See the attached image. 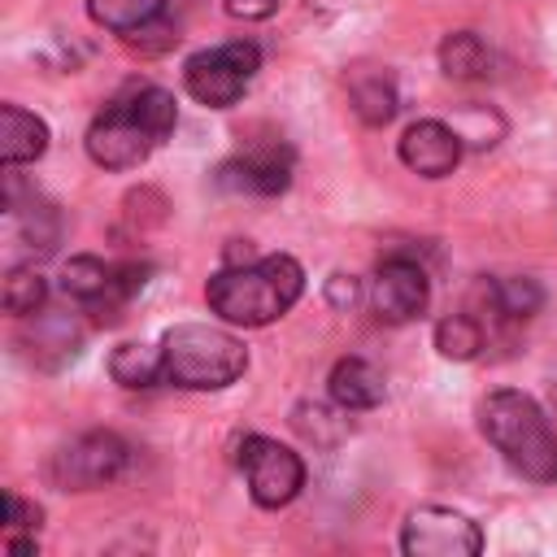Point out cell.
<instances>
[{"label":"cell","instance_id":"obj_1","mask_svg":"<svg viewBox=\"0 0 557 557\" xmlns=\"http://www.w3.org/2000/svg\"><path fill=\"white\" fill-rule=\"evenodd\" d=\"M300 292H305V270L287 252L226 265L205 287L209 309L231 326H270L300 300Z\"/></svg>","mask_w":557,"mask_h":557},{"label":"cell","instance_id":"obj_2","mask_svg":"<svg viewBox=\"0 0 557 557\" xmlns=\"http://www.w3.org/2000/svg\"><path fill=\"white\" fill-rule=\"evenodd\" d=\"M479 426L487 444L531 483H557V435L544 418V409L513 387L492 392L479 405Z\"/></svg>","mask_w":557,"mask_h":557},{"label":"cell","instance_id":"obj_3","mask_svg":"<svg viewBox=\"0 0 557 557\" xmlns=\"http://www.w3.org/2000/svg\"><path fill=\"white\" fill-rule=\"evenodd\" d=\"M165 379L187 392H218L231 387L248 370V348L209 322H178L161 335Z\"/></svg>","mask_w":557,"mask_h":557},{"label":"cell","instance_id":"obj_4","mask_svg":"<svg viewBox=\"0 0 557 557\" xmlns=\"http://www.w3.org/2000/svg\"><path fill=\"white\" fill-rule=\"evenodd\" d=\"M257 70H261L257 44L231 39V44L191 52L187 65H183V83H187V91H191L200 104H209V109H231V104L244 96V87L252 83Z\"/></svg>","mask_w":557,"mask_h":557},{"label":"cell","instance_id":"obj_5","mask_svg":"<svg viewBox=\"0 0 557 557\" xmlns=\"http://www.w3.org/2000/svg\"><path fill=\"white\" fill-rule=\"evenodd\" d=\"M87 157L100 165V170H135L148 161V152L161 144L152 135V126L135 113L131 96L122 91L117 100H109V109L87 126Z\"/></svg>","mask_w":557,"mask_h":557},{"label":"cell","instance_id":"obj_6","mask_svg":"<svg viewBox=\"0 0 557 557\" xmlns=\"http://www.w3.org/2000/svg\"><path fill=\"white\" fill-rule=\"evenodd\" d=\"M239 470L248 479V496L261 509H283L305 487V461H300V453H292L287 444L265 440V435H248L239 444Z\"/></svg>","mask_w":557,"mask_h":557},{"label":"cell","instance_id":"obj_7","mask_svg":"<svg viewBox=\"0 0 557 557\" xmlns=\"http://www.w3.org/2000/svg\"><path fill=\"white\" fill-rule=\"evenodd\" d=\"M479 548V522L448 505H418L400 527V553L409 557H474Z\"/></svg>","mask_w":557,"mask_h":557},{"label":"cell","instance_id":"obj_8","mask_svg":"<svg viewBox=\"0 0 557 557\" xmlns=\"http://www.w3.org/2000/svg\"><path fill=\"white\" fill-rule=\"evenodd\" d=\"M126 457L131 448L113 435V431H87L78 440H70L57 457H52V483L57 487H70V492H87V487H100V483H113L122 470H126Z\"/></svg>","mask_w":557,"mask_h":557},{"label":"cell","instance_id":"obj_9","mask_svg":"<svg viewBox=\"0 0 557 557\" xmlns=\"http://www.w3.org/2000/svg\"><path fill=\"white\" fill-rule=\"evenodd\" d=\"M426 296H431L426 270L409 257H387L370 287V305L383 322H413L426 309Z\"/></svg>","mask_w":557,"mask_h":557},{"label":"cell","instance_id":"obj_10","mask_svg":"<svg viewBox=\"0 0 557 557\" xmlns=\"http://www.w3.org/2000/svg\"><path fill=\"white\" fill-rule=\"evenodd\" d=\"M461 135L453 131V122L440 117H422L400 135V161L422 174V178H444L453 174V165L461 161Z\"/></svg>","mask_w":557,"mask_h":557},{"label":"cell","instance_id":"obj_11","mask_svg":"<svg viewBox=\"0 0 557 557\" xmlns=\"http://www.w3.org/2000/svg\"><path fill=\"white\" fill-rule=\"evenodd\" d=\"M218 183L226 191H248V196H278L292 183V152L283 144L231 157L218 165Z\"/></svg>","mask_w":557,"mask_h":557},{"label":"cell","instance_id":"obj_12","mask_svg":"<svg viewBox=\"0 0 557 557\" xmlns=\"http://www.w3.org/2000/svg\"><path fill=\"white\" fill-rule=\"evenodd\" d=\"M326 392L331 400L344 409V413H361V409H374L383 405V374L379 366H370L366 357H344L331 366V379H326Z\"/></svg>","mask_w":557,"mask_h":557},{"label":"cell","instance_id":"obj_13","mask_svg":"<svg viewBox=\"0 0 557 557\" xmlns=\"http://www.w3.org/2000/svg\"><path fill=\"white\" fill-rule=\"evenodd\" d=\"M44 148H48L44 117H35L22 104H4L0 109V161L4 165H26V161H39Z\"/></svg>","mask_w":557,"mask_h":557},{"label":"cell","instance_id":"obj_14","mask_svg":"<svg viewBox=\"0 0 557 557\" xmlns=\"http://www.w3.org/2000/svg\"><path fill=\"white\" fill-rule=\"evenodd\" d=\"M348 104L366 126H387L396 117V83L383 70H357L348 78Z\"/></svg>","mask_w":557,"mask_h":557},{"label":"cell","instance_id":"obj_15","mask_svg":"<svg viewBox=\"0 0 557 557\" xmlns=\"http://www.w3.org/2000/svg\"><path fill=\"white\" fill-rule=\"evenodd\" d=\"M440 70H444L453 83H474V78H487L492 52H487V44H483L474 30H453V35H444V44H440Z\"/></svg>","mask_w":557,"mask_h":557},{"label":"cell","instance_id":"obj_16","mask_svg":"<svg viewBox=\"0 0 557 557\" xmlns=\"http://www.w3.org/2000/svg\"><path fill=\"white\" fill-rule=\"evenodd\" d=\"M109 374H113V383H122L131 392L135 387H152L157 379H165V352L152 348V344H139V339H126V344L113 348Z\"/></svg>","mask_w":557,"mask_h":557},{"label":"cell","instance_id":"obj_17","mask_svg":"<svg viewBox=\"0 0 557 557\" xmlns=\"http://www.w3.org/2000/svg\"><path fill=\"white\" fill-rule=\"evenodd\" d=\"M61 292L83 300V305H100V300H113V265H104L100 257H70L61 265Z\"/></svg>","mask_w":557,"mask_h":557},{"label":"cell","instance_id":"obj_18","mask_svg":"<svg viewBox=\"0 0 557 557\" xmlns=\"http://www.w3.org/2000/svg\"><path fill=\"white\" fill-rule=\"evenodd\" d=\"M87 13L96 26H104L113 35H131V30L148 26L152 17H161L165 0H87Z\"/></svg>","mask_w":557,"mask_h":557},{"label":"cell","instance_id":"obj_19","mask_svg":"<svg viewBox=\"0 0 557 557\" xmlns=\"http://www.w3.org/2000/svg\"><path fill=\"white\" fill-rule=\"evenodd\" d=\"M487 296H492L496 313L509 318V322L535 318L540 305H544V287H540L535 278H496V283L487 287Z\"/></svg>","mask_w":557,"mask_h":557},{"label":"cell","instance_id":"obj_20","mask_svg":"<svg viewBox=\"0 0 557 557\" xmlns=\"http://www.w3.org/2000/svg\"><path fill=\"white\" fill-rule=\"evenodd\" d=\"M479 348H483V326L474 318H466V313L440 318V326H435V352L440 357L470 361V357H479Z\"/></svg>","mask_w":557,"mask_h":557},{"label":"cell","instance_id":"obj_21","mask_svg":"<svg viewBox=\"0 0 557 557\" xmlns=\"http://www.w3.org/2000/svg\"><path fill=\"white\" fill-rule=\"evenodd\" d=\"M44 296H48V283H44L39 270H26V265L9 270V278H4V309L9 313L30 318V313L44 309Z\"/></svg>","mask_w":557,"mask_h":557},{"label":"cell","instance_id":"obj_22","mask_svg":"<svg viewBox=\"0 0 557 557\" xmlns=\"http://www.w3.org/2000/svg\"><path fill=\"white\" fill-rule=\"evenodd\" d=\"M453 131H457L461 144H470V148H492V144L505 135V122H500V113H492L487 104H466V109H457Z\"/></svg>","mask_w":557,"mask_h":557},{"label":"cell","instance_id":"obj_23","mask_svg":"<svg viewBox=\"0 0 557 557\" xmlns=\"http://www.w3.org/2000/svg\"><path fill=\"white\" fill-rule=\"evenodd\" d=\"M326 422H335V413L322 409V405H300L296 418H292V426H296L305 440H313V444H335V440H344L339 431H326Z\"/></svg>","mask_w":557,"mask_h":557},{"label":"cell","instance_id":"obj_24","mask_svg":"<svg viewBox=\"0 0 557 557\" xmlns=\"http://www.w3.org/2000/svg\"><path fill=\"white\" fill-rule=\"evenodd\" d=\"M4 527H9V531H35V527H39V509L9 492V496H4Z\"/></svg>","mask_w":557,"mask_h":557},{"label":"cell","instance_id":"obj_25","mask_svg":"<svg viewBox=\"0 0 557 557\" xmlns=\"http://www.w3.org/2000/svg\"><path fill=\"white\" fill-rule=\"evenodd\" d=\"M278 9V0H226V13L239 17V22H261Z\"/></svg>","mask_w":557,"mask_h":557},{"label":"cell","instance_id":"obj_26","mask_svg":"<svg viewBox=\"0 0 557 557\" xmlns=\"http://www.w3.org/2000/svg\"><path fill=\"white\" fill-rule=\"evenodd\" d=\"M326 300H331L335 309H348V305L357 300V283H352V274H331V278H326Z\"/></svg>","mask_w":557,"mask_h":557}]
</instances>
